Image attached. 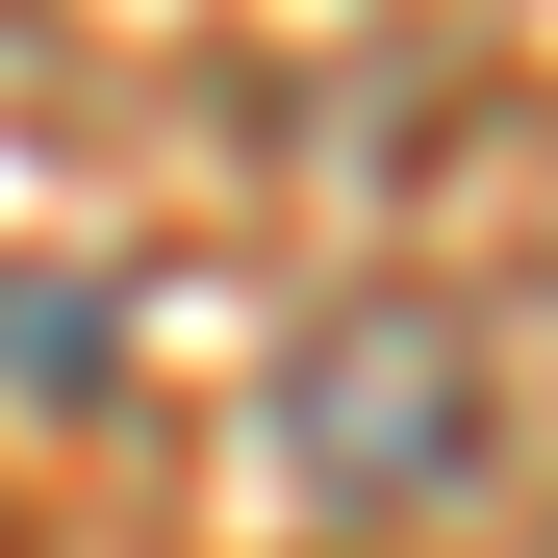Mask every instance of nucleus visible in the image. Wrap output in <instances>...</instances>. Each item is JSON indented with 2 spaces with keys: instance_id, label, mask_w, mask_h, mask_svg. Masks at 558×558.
I'll use <instances>...</instances> for the list:
<instances>
[{
  "instance_id": "obj_1",
  "label": "nucleus",
  "mask_w": 558,
  "mask_h": 558,
  "mask_svg": "<svg viewBox=\"0 0 558 558\" xmlns=\"http://www.w3.org/2000/svg\"><path fill=\"white\" fill-rule=\"evenodd\" d=\"M279 483H305L330 533H381V508H457L483 483V330L457 305H330L305 355H279Z\"/></svg>"
}]
</instances>
